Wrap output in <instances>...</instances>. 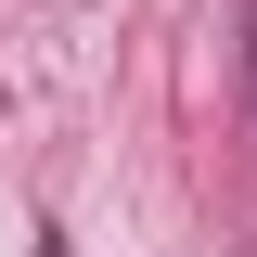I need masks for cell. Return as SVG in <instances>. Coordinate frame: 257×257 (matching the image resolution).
Returning a JSON list of instances; mask_svg holds the SVG:
<instances>
[{
	"mask_svg": "<svg viewBox=\"0 0 257 257\" xmlns=\"http://www.w3.org/2000/svg\"><path fill=\"white\" fill-rule=\"evenodd\" d=\"M244 128H257V13H244Z\"/></svg>",
	"mask_w": 257,
	"mask_h": 257,
	"instance_id": "cell-1",
	"label": "cell"
}]
</instances>
